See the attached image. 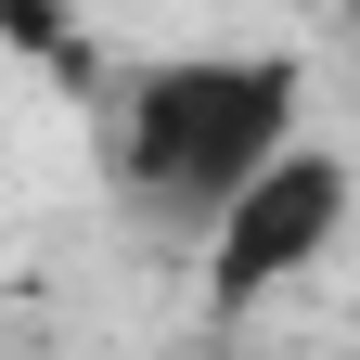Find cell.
I'll return each mask as SVG.
<instances>
[{"label": "cell", "instance_id": "6da1fadb", "mask_svg": "<svg viewBox=\"0 0 360 360\" xmlns=\"http://www.w3.org/2000/svg\"><path fill=\"white\" fill-rule=\"evenodd\" d=\"M270 155H296L283 52H180L129 90V193L155 219H219Z\"/></svg>", "mask_w": 360, "mask_h": 360}, {"label": "cell", "instance_id": "7a4b0ae2", "mask_svg": "<svg viewBox=\"0 0 360 360\" xmlns=\"http://www.w3.org/2000/svg\"><path fill=\"white\" fill-rule=\"evenodd\" d=\"M347 232V155H322V142H296V155H270L232 206L206 219V309L219 322H245V309H270L296 283L309 257H322Z\"/></svg>", "mask_w": 360, "mask_h": 360}]
</instances>
